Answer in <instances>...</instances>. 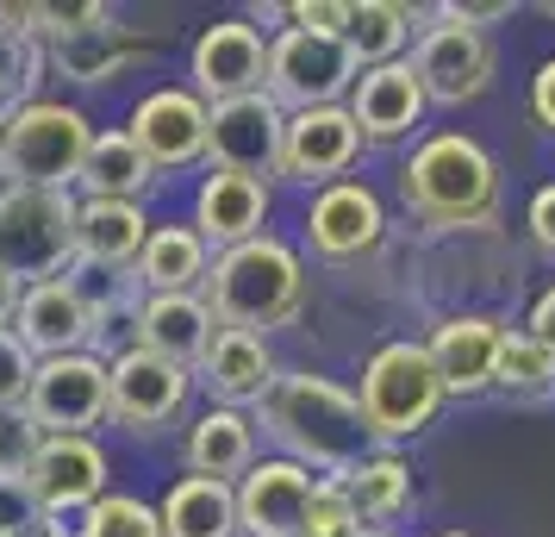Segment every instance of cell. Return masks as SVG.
Segmentation results:
<instances>
[{
	"label": "cell",
	"instance_id": "484cf974",
	"mask_svg": "<svg viewBox=\"0 0 555 537\" xmlns=\"http://www.w3.org/2000/svg\"><path fill=\"white\" fill-rule=\"evenodd\" d=\"M151 238L144 206L131 201H76V263L106 269V276H126L138 251Z\"/></svg>",
	"mask_w": 555,
	"mask_h": 537
},
{
	"label": "cell",
	"instance_id": "d6986e66",
	"mask_svg": "<svg viewBox=\"0 0 555 537\" xmlns=\"http://www.w3.org/2000/svg\"><path fill=\"white\" fill-rule=\"evenodd\" d=\"M505 332L512 325L493 319V312H450V319H437V332L425 337V357L450 400H475V394L493 387V362H500Z\"/></svg>",
	"mask_w": 555,
	"mask_h": 537
},
{
	"label": "cell",
	"instance_id": "277c9868",
	"mask_svg": "<svg viewBox=\"0 0 555 537\" xmlns=\"http://www.w3.org/2000/svg\"><path fill=\"white\" fill-rule=\"evenodd\" d=\"M443 382H437V369H430L425 344H412V337H393V344H380L375 357L362 362V387H356V407H362V425H369V444L380 450H393L405 437H418L437 425V412H443Z\"/></svg>",
	"mask_w": 555,
	"mask_h": 537
},
{
	"label": "cell",
	"instance_id": "d590c367",
	"mask_svg": "<svg viewBox=\"0 0 555 537\" xmlns=\"http://www.w3.org/2000/svg\"><path fill=\"white\" fill-rule=\"evenodd\" d=\"M44 525V507L31 494L26 475H0V537H38Z\"/></svg>",
	"mask_w": 555,
	"mask_h": 537
},
{
	"label": "cell",
	"instance_id": "f6af8a7d",
	"mask_svg": "<svg viewBox=\"0 0 555 537\" xmlns=\"http://www.w3.org/2000/svg\"><path fill=\"white\" fill-rule=\"evenodd\" d=\"M437 537H475V532H437Z\"/></svg>",
	"mask_w": 555,
	"mask_h": 537
},
{
	"label": "cell",
	"instance_id": "7dc6e473",
	"mask_svg": "<svg viewBox=\"0 0 555 537\" xmlns=\"http://www.w3.org/2000/svg\"><path fill=\"white\" fill-rule=\"evenodd\" d=\"M38 537H44V532H38Z\"/></svg>",
	"mask_w": 555,
	"mask_h": 537
},
{
	"label": "cell",
	"instance_id": "cb8c5ba5",
	"mask_svg": "<svg viewBox=\"0 0 555 537\" xmlns=\"http://www.w3.org/2000/svg\"><path fill=\"white\" fill-rule=\"evenodd\" d=\"M26 482L38 507H94L106 494V450L94 437H44Z\"/></svg>",
	"mask_w": 555,
	"mask_h": 537
},
{
	"label": "cell",
	"instance_id": "7bdbcfd3",
	"mask_svg": "<svg viewBox=\"0 0 555 537\" xmlns=\"http://www.w3.org/2000/svg\"><path fill=\"white\" fill-rule=\"evenodd\" d=\"M20 294H26V287H20L13 276H7V269H0V332H13V312H20Z\"/></svg>",
	"mask_w": 555,
	"mask_h": 537
},
{
	"label": "cell",
	"instance_id": "bcb514c9",
	"mask_svg": "<svg viewBox=\"0 0 555 537\" xmlns=\"http://www.w3.org/2000/svg\"><path fill=\"white\" fill-rule=\"evenodd\" d=\"M362 537H393V532H362Z\"/></svg>",
	"mask_w": 555,
	"mask_h": 537
},
{
	"label": "cell",
	"instance_id": "52a82bcc",
	"mask_svg": "<svg viewBox=\"0 0 555 537\" xmlns=\"http://www.w3.org/2000/svg\"><path fill=\"white\" fill-rule=\"evenodd\" d=\"M356 56L344 51V38H325V31H300L281 26L269 38V81L262 94L281 106V113H312V106H344L356 88Z\"/></svg>",
	"mask_w": 555,
	"mask_h": 537
},
{
	"label": "cell",
	"instance_id": "836d02e7",
	"mask_svg": "<svg viewBox=\"0 0 555 537\" xmlns=\"http://www.w3.org/2000/svg\"><path fill=\"white\" fill-rule=\"evenodd\" d=\"M81 537H163V519H156V507L138 500V494H101Z\"/></svg>",
	"mask_w": 555,
	"mask_h": 537
},
{
	"label": "cell",
	"instance_id": "7a4b0ae2",
	"mask_svg": "<svg viewBox=\"0 0 555 537\" xmlns=\"http://www.w3.org/2000/svg\"><path fill=\"white\" fill-rule=\"evenodd\" d=\"M393 194L425 231H487L500 219V163L468 131H430L400 163Z\"/></svg>",
	"mask_w": 555,
	"mask_h": 537
},
{
	"label": "cell",
	"instance_id": "6da1fadb",
	"mask_svg": "<svg viewBox=\"0 0 555 537\" xmlns=\"http://www.w3.org/2000/svg\"><path fill=\"white\" fill-rule=\"evenodd\" d=\"M256 425L275 437L287 462H300L325 482L350 475L369 457V425H362L356 394L325 375H306V369H281L275 387L256 400Z\"/></svg>",
	"mask_w": 555,
	"mask_h": 537
},
{
	"label": "cell",
	"instance_id": "2e32d148",
	"mask_svg": "<svg viewBox=\"0 0 555 537\" xmlns=\"http://www.w3.org/2000/svg\"><path fill=\"white\" fill-rule=\"evenodd\" d=\"M13 337L26 344L31 357H81L94 337H101V307L88 301V287L69 282V276H51V282H31L20 294V312H13Z\"/></svg>",
	"mask_w": 555,
	"mask_h": 537
},
{
	"label": "cell",
	"instance_id": "1f68e13d",
	"mask_svg": "<svg viewBox=\"0 0 555 537\" xmlns=\"http://www.w3.org/2000/svg\"><path fill=\"white\" fill-rule=\"evenodd\" d=\"M493 387H505L512 400H543L555 387V357L530 332H505L500 362H493Z\"/></svg>",
	"mask_w": 555,
	"mask_h": 537
},
{
	"label": "cell",
	"instance_id": "e575fe53",
	"mask_svg": "<svg viewBox=\"0 0 555 537\" xmlns=\"http://www.w3.org/2000/svg\"><path fill=\"white\" fill-rule=\"evenodd\" d=\"M300 537H362V519H356V507H350V494H344V482H325V475H319Z\"/></svg>",
	"mask_w": 555,
	"mask_h": 537
},
{
	"label": "cell",
	"instance_id": "4dcf8cb0",
	"mask_svg": "<svg viewBox=\"0 0 555 537\" xmlns=\"http://www.w3.org/2000/svg\"><path fill=\"white\" fill-rule=\"evenodd\" d=\"M163 537H244L237 532V494L225 482H201V475H181L163 494Z\"/></svg>",
	"mask_w": 555,
	"mask_h": 537
},
{
	"label": "cell",
	"instance_id": "603a6c76",
	"mask_svg": "<svg viewBox=\"0 0 555 537\" xmlns=\"http://www.w3.org/2000/svg\"><path fill=\"white\" fill-rule=\"evenodd\" d=\"M212 312H206L201 294H144L138 301V319H131V337H138V350H151L163 362H181V369H194L206 357V344H212Z\"/></svg>",
	"mask_w": 555,
	"mask_h": 537
},
{
	"label": "cell",
	"instance_id": "8fae6325",
	"mask_svg": "<svg viewBox=\"0 0 555 537\" xmlns=\"http://www.w3.org/2000/svg\"><path fill=\"white\" fill-rule=\"evenodd\" d=\"M281 113L269 94H244V101L206 106V163L219 176H244V181H281Z\"/></svg>",
	"mask_w": 555,
	"mask_h": 537
},
{
	"label": "cell",
	"instance_id": "ab89813d",
	"mask_svg": "<svg viewBox=\"0 0 555 537\" xmlns=\"http://www.w3.org/2000/svg\"><path fill=\"white\" fill-rule=\"evenodd\" d=\"M525 226H530V244H537L543 256H555V181H543V188L530 194Z\"/></svg>",
	"mask_w": 555,
	"mask_h": 537
},
{
	"label": "cell",
	"instance_id": "4316f807",
	"mask_svg": "<svg viewBox=\"0 0 555 537\" xmlns=\"http://www.w3.org/2000/svg\"><path fill=\"white\" fill-rule=\"evenodd\" d=\"M350 494L362 532H393L405 512H418V482H412V462L400 450H369L350 475H337Z\"/></svg>",
	"mask_w": 555,
	"mask_h": 537
},
{
	"label": "cell",
	"instance_id": "8d00e7d4",
	"mask_svg": "<svg viewBox=\"0 0 555 537\" xmlns=\"http://www.w3.org/2000/svg\"><path fill=\"white\" fill-rule=\"evenodd\" d=\"M38 425L26 419V407H0V475H26L38 457Z\"/></svg>",
	"mask_w": 555,
	"mask_h": 537
},
{
	"label": "cell",
	"instance_id": "f35d334b",
	"mask_svg": "<svg viewBox=\"0 0 555 537\" xmlns=\"http://www.w3.org/2000/svg\"><path fill=\"white\" fill-rule=\"evenodd\" d=\"M344 7H350V0H294V7H287V26L337 38V31H344Z\"/></svg>",
	"mask_w": 555,
	"mask_h": 537
},
{
	"label": "cell",
	"instance_id": "8992f818",
	"mask_svg": "<svg viewBox=\"0 0 555 537\" xmlns=\"http://www.w3.org/2000/svg\"><path fill=\"white\" fill-rule=\"evenodd\" d=\"M0 144H7L13 188H56V194H69L81 176V156L94 144V126L69 101H31L0 126Z\"/></svg>",
	"mask_w": 555,
	"mask_h": 537
},
{
	"label": "cell",
	"instance_id": "ba28073f",
	"mask_svg": "<svg viewBox=\"0 0 555 537\" xmlns=\"http://www.w3.org/2000/svg\"><path fill=\"white\" fill-rule=\"evenodd\" d=\"M138 56H144L138 31L119 26L101 0H88V7H44V69H56L63 81L94 88V81L126 76V63H138Z\"/></svg>",
	"mask_w": 555,
	"mask_h": 537
},
{
	"label": "cell",
	"instance_id": "9c48e42d",
	"mask_svg": "<svg viewBox=\"0 0 555 537\" xmlns=\"http://www.w3.org/2000/svg\"><path fill=\"white\" fill-rule=\"evenodd\" d=\"M405 63H412V76H418L430 106H468L500 76L493 38L487 31H468V26H450V20H437V26L418 31V44H412Z\"/></svg>",
	"mask_w": 555,
	"mask_h": 537
},
{
	"label": "cell",
	"instance_id": "4fadbf2b",
	"mask_svg": "<svg viewBox=\"0 0 555 537\" xmlns=\"http://www.w3.org/2000/svg\"><path fill=\"white\" fill-rule=\"evenodd\" d=\"M362 131H356L350 106H312V113H287L281 131V181L294 188H331L350 181V169L362 163Z\"/></svg>",
	"mask_w": 555,
	"mask_h": 537
},
{
	"label": "cell",
	"instance_id": "44dd1931",
	"mask_svg": "<svg viewBox=\"0 0 555 537\" xmlns=\"http://www.w3.org/2000/svg\"><path fill=\"white\" fill-rule=\"evenodd\" d=\"M194 375L206 382V394L219 400V407H256L269 387H275L281 362L275 350H269V337H250V332H212V344H206V357L194 362Z\"/></svg>",
	"mask_w": 555,
	"mask_h": 537
},
{
	"label": "cell",
	"instance_id": "ee69618b",
	"mask_svg": "<svg viewBox=\"0 0 555 537\" xmlns=\"http://www.w3.org/2000/svg\"><path fill=\"white\" fill-rule=\"evenodd\" d=\"M13 188V169H7V144H0V194Z\"/></svg>",
	"mask_w": 555,
	"mask_h": 537
},
{
	"label": "cell",
	"instance_id": "b9f144b4",
	"mask_svg": "<svg viewBox=\"0 0 555 537\" xmlns=\"http://www.w3.org/2000/svg\"><path fill=\"white\" fill-rule=\"evenodd\" d=\"M525 332H530V337H537V344H543V350L555 357V282L543 287L537 301H530V319H525Z\"/></svg>",
	"mask_w": 555,
	"mask_h": 537
},
{
	"label": "cell",
	"instance_id": "f1b7e54d",
	"mask_svg": "<svg viewBox=\"0 0 555 537\" xmlns=\"http://www.w3.org/2000/svg\"><path fill=\"white\" fill-rule=\"evenodd\" d=\"M156 169L144 163V151L126 138V126L119 131H94V144H88V156H81V176H76V188H81V201H144L156 188Z\"/></svg>",
	"mask_w": 555,
	"mask_h": 537
},
{
	"label": "cell",
	"instance_id": "7402d4cb",
	"mask_svg": "<svg viewBox=\"0 0 555 537\" xmlns=\"http://www.w3.org/2000/svg\"><path fill=\"white\" fill-rule=\"evenodd\" d=\"M269 188L262 181H244V176H212L201 181V194H194V219L188 226L201 231L206 251H237V244H250V238H262V226H269Z\"/></svg>",
	"mask_w": 555,
	"mask_h": 537
},
{
	"label": "cell",
	"instance_id": "d6a6232c",
	"mask_svg": "<svg viewBox=\"0 0 555 537\" xmlns=\"http://www.w3.org/2000/svg\"><path fill=\"white\" fill-rule=\"evenodd\" d=\"M38 81H44V44L0 31V126H7L20 106L38 101Z\"/></svg>",
	"mask_w": 555,
	"mask_h": 537
},
{
	"label": "cell",
	"instance_id": "f546056e",
	"mask_svg": "<svg viewBox=\"0 0 555 537\" xmlns=\"http://www.w3.org/2000/svg\"><path fill=\"white\" fill-rule=\"evenodd\" d=\"M412 26H418V13L400 7V0H350L337 38H344V51L356 56V69H380V63H400L405 56Z\"/></svg>",
	"mask_w": 555,
	"mask_h": 537
},
{
	"label": "cell",
	"instance_id": "e0dca14e",
	"mask_svg": "<svg viewBox=\"0 0 555 537\" xmlns=\"http://www.w3.org/2000/svg\"><path fill=\"white\" fill-rule=\"evenodd\" d=\"M126 138L144 151V163L156 176L206 163V101L194 88H151L144 101L131 106Z\"/></svg>",
	"mask_w": 555,
	"mask_h": 537
},
{
	"label": "cell",
	"instance_id": "ac0fdd59",
	"mask_svg": "<svg viewBox=\"0 0 555 537\" xmlns=\"http://www.w3.org/2000/svg\"><path fill=\"white\" fill-rule=\"evenodd\" d=\"M312 487L319 475L300 469L287 457H256L244 475H237V532L244 537H300L306 507H312Z\"/></svg>",
	"mask_w": 555,
	"mask_h": 537
},
{
	"label": "cell",
	"instance_id": "5bb4252c",
	"mask_svg": "<svg viewBox=\"0 0 555 537\" xmlns=\"http://www.w3.org/2000/svg\"><path fill=\"white\" fill-rule=\"evenodd\" d=\"M380 238H387V206L369 181H331L306 206V251L319 263H337V269L362 263L380 251Z\"/></svg>",
	"mask_w": 555,
	"mask_h": 537
},
{
	"label": "cell",
	"instance_id": "9a60e30c",
	"mask_svg": "<svg viewBox=\"0 0 555 537\" xmlns=\"http://www.w3.org/2000/svg\"><path fill=\"white\" fill-rule=\"evenodd\" d=\"M188 76H194L188 88H194L206 106L262 94V81H269V38H262L250 20H219V26H206L201 38H194Z\"/></svg>",
	"mask_w": 555,
	"mask_h": 537
},
{
	"label": "cell",
	"instance_id": "60d3db41",
	"mask_svg": "<svg viewBox=\"0 0 555 537\" xmlns=\"http://www.w3.org/2000/svg\"><path fill=\"white\" fill-rule=\"evenodd\" d=\"M530 119L555 138V56L537 63V76H530Z\"/></svg>",
	"mask_w": 555,
	"mask_h": 537
},
{
	"label": "cell",
	"instance_id": "83f0119b",
	"mask_svg": "<svg viewBox=\"0 0 555 537\" xmlns=\"http://www.w3.org/2000/svg\"><path fill=\"white\" fill-rule=\"evenodd\" d=\"M206 269H212V251L194 226H151L144 251L131 263V282L138 294H201Z\"/></svg>",
	"mask_w": 555,
	"mask_h": 537
},
{
	"label": "cell",
	"instance_id": "7c38bea8",
	"mask_svg": "<svg viewBox=\"0 0 555 537\" xmlns=\"http://www.w3.org/2000/svg\"><path fill=\"white\" fill-rule=\"evenodd\" d=\"M188 394H194V369L181 362H163L151 350L131 344L126 357L106 362V419L126 425V432H163L188 412Z\"/></svg>",
	"mask_w": 555,
	"mask_h": 537
},
{
	"label": "cell",
	"instance_id": "74e56055",
	"mask_svg": "<svg viewBox=\"0 0 555 537\" xmlns=\"http://www.w3.org/2000/svg\"><path fill=\"white\" fill-rule=\"evenodd\" d=\"M31 369H38V357H31L13 332H0V407H20V400H26Z\"/></svg>",
	"mask_w": 555,
	"mask_h": 537
},
{
	"label": "cell",
	"instance_id": "5b68a950",
	"mask_svg": "<svg viewBox=\"0 0 555 537\" xmlns=\"http://www.w3.org/2000/svg\"><path fill=\"white\" fill-rule=\"evenodd\" d=\"M76 263V194L7 188L0 194V269L20 287L51 282Z\"/></svg>",
	"mask_w": 555,
	"mask_h": 537
},
{
	"label": "cell",
	"instance_id": "3957f363",
	"mask_svg": "<svg viewBox=\"0 0 555 537\" xmlns=\"http://www.w3.org/2000/svg\"><path fill=\"white\" fill-rule=\"evenodd\" d=\"M201 301L212 312V325L225 332H250V337H269L281 325H294L306 307V263L294 244L281 238H250L237 251H219L212 269L201 282Z\"/></svg>",
	"mask_w": 555,
	"mask_h": 537
},
{
	"label": "cell",
	"instance_id": "30bf717a",
	"mask_svg": "<svg viewBox=\"0 0 555 537\" xmlns=\"http://www.w3.org/2000/svg\"><path fill=\"white\" fill-rule=\"evenodd\" d=\"M20 407L38 425V437H88L106 419V362L94 350L44 357L31 369V387Z\"/></svg>",
	"mask_w": 555,
	"mask_h": 537
},
{
	"label": "cell",
	"instance_id": "ffe728a7",
	"mask_svg": "<svg viewBox=\"0 0 555 537\" xmlns=\"http://www.w3.org/2000/svg\"><path fill=\"white\" fill-rule=\"evenodd\" d=\"M350 119L356 131H362V144H400V138H412V131L425 126V88H418V76H412V63H380V69H362L350 88Z\"/></svg>",
	"mask_w": 555,
	"mask_h": 537
},
{
	"label": "cell",
	"instance_id": "d4e9b609",
	"mask_svg": "<svg viewBox=\"0 0 555 537\" xmlns=\"http://www.w3.org/2000/svg\"><path fill=\"white\" fill-rule=\"evenodd\" d=\"M181 462H188V475H201V482L237 487V475L256 462V419L237 412V407H206L201 419L188 425Z\"/></svg>",
	"mask_w": 555,
	"mask_h": 537
}]
</instances>
